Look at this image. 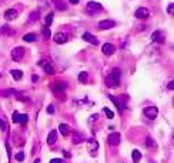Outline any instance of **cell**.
<instances>
[{"label": "cell", "instance_id": "obj_1", "mask_svg": "<svg viewBox=\"0 0 174 163\" xmlns=\"http://www.w3.org/2000/svg\"><path fill=\"white\" fill-rule=\"evenodd\" d=\"M143 112H144V115H146L150 121H154L157 118V115H158V108H157V106H146Z\"/></svg>", "mask_w": 174, "mask_h": 163}, {"label": "cell", "instance_id": "obj_2", "mask_svg": "<svg viewBox=\"0 0 174 163\" xmlns=\"http://www.w3.org/2000/svg\"><path fill=\"white\" fill-rule=\"evenodd\" d=\"M12 60L13 61H16V63H19L21 58H23V55H24V48L23 47H16L14 50H12Z\"/></svg>", "mask_w": 174, "mask_h": 163}, {"label": "cell", "instance_id": "obj_3", "mask_svg": "<svg viewBox=\"0 0 174 163\" xmlns=\"http://www.w3.org/2000/svg\"><path fill=\"white\" fill-rule=\"evenodd\" d=\"M87 10L90 13H100L103 10V6L100 3H97V1H88L87 3Z\"/></svg>", "mask_w": 174, "mask_h": 163}, {"label": "cell", "instance_id": "obj_4", "mask_svg": "<svg viewBox=\"0 0 174 163\" xmlns=\"http://www.w3.org/2000/svg\"><path fill=\"white\" fill-rule=\"evenodd\" d=\"M107 140H108V145H111V146H117V145L120 143V133H119V132H113V133H110L108 138H107Z\"/></svg>", "mask_w": 174, "mask_h": 163}, {"label": "cell", "instance_id": "obj_5", "mask_svg": "<svg viewBox=\"0 0 174 163\" xmlns=\"http://www.w3.org/2000/svg\"><path fill=\"white\" fill-rule=\"evenodd\" d=\"M134 16L137 17V18H147V17L150 16V10L148 9H146V7H140L136 10V13H134Z\"/></svg>", "mask_w": 174, "mask_h": 163}, {"label": "cell", "instance_id": "obj_6", "mask_svg": "<svg viewBox=\"0 0 174 163\" xmlns=\"http://www.w3.org/2000/svg\"><path fill=\"white\" fill-rule=\"evenodd\" d=\"M27 115L26 114H19V112H13V122L16 123H26L27 122Z\"/></svg>", "mask_w": 174, "mask_h": 163}, {"label": "cell", "instance_id": "obj_7", "mask_svg": "<svg viewBox=\"0 0 174 163\" xmlns=\"http://www.w3.org/2000/svg\"><path fill=\"white\" fill-rule=\"evenodd\" d=\"M114 26H116V21H113V20H103L99 23L100 30H108V29H113Z\"/></svg>", "mask_w": 174, "mask_h": 163}, {"label": "cell", "instance_id": "obj_8", "mask_svg": "<svg viewBox=\"0 0 174 163\" xmlns=\"http://www.w3.org/2000/svg\"><path fill=\"white\" fill-rule=\"evenodd\" d=\"M108 98H110V101H113V102H114V104L119 106V111L122 112L123 109H124V106H126V104H124V99H126V97L123 95L122 99H120V98H116V97H113V95H110Z\"/></svg>", "mask_w": 174, "mask_h": 163}, {"label": "cell", "instance_id": "obj_9", "mask_svg": "<svg viewBox=\"0 0 174 163\" xmlns=\"http://www.w3.org/2000/svg\"><path fill=\"white\" fill-rule=\"evenodd\" d=\"M83 38L86 40L87 43H91L93 46H97V44H99L97 37H96V35H93L91 33H84V34H83Z\"/></svg>", "mask_w": 174, "mask_h": 163}, {"label": "cell", "instance_id": "obj_10", "mask_svg": "<svg viewBox=\"0 0 174 163\" xmlns=\"http://www.w3.org/2000/svg\"><path fill=\"white\" fill-rule=\"evenodd\" d=\"M119 81H120V80L114 78L113 75H108V77L106 78V85H107L108 88H116V87L119 85Z\"/></svg>", "mask_w": 174, "mask_h": 163}, {"label": "cell", "instance_id": "obj_11", "mask_svg": "<svg viewBox=\"0 0 174 163\" xmlns=\"http://www.w3.org/2000/svg\"><path fill=\"white\" fill-rule=\"evenodd\" d=\"M54 41L57 44H64V43H67V35L64 33H56L54 34Z\"/></svg>", "mask_w": 174, "mask_h": 163}, {"label": "cell", "instance_id": "obj_12", "mask_svg": "<svg viewBox=\"0 0 174 163\" xmlns=\"http://www.w3.org/2000/svg\"><path fill=\"white\" fill-rule=\"evenodd\" d=\"M103 54H106V55H111V54H114V51H116V48H114V46L113 44H110V43H106V44H103Z\"/></svg>", "mask_w": 174, "mask_h": 163}, {"label": "cell", "instance_id": "obj_13", "mask_svg": "<svg viewBox=\"0 0 174 163\" xmlns=\"http://www.w3.org/2000/svg\"><path fill=\"white\" fill-rule=\"evenodd\" d=\"M39 64H40V65H41V67H43V70H44V71H46V72H47L49 75H53V74H54V68H53V67H52V65H50V64H49L47 61H44V60H41V61H40Z\"/></svg>", "mask_w": 174, "mask_h": 163}, {"label": "cell", "instance_id": "obj_14", "mask_svg": "<svg viewBox=\"0 0 174 163\" xmlns=\"http://www.w3.org/2000/svg\"><path fill=\"white\" fill-rule=\"evenodd\" d=\"M151 38H153V41H156V43H163V41H164V33L157 30V31L153 33Z\"/></svg>", "mask_w": 174, "mask_h": 163}, {"label": "cell", "instance_id": "obj_15", "mask_svg": "<svg viewBox=\"0 0 174 163\" xmlns=\"http://www.w3.org/2000/svg\"><path fill=\"white\" fill-rule=\"evenodd\" d=\"M16 17H17V12L14 9H7L4 12V18L6 20H14Z\"/></svg>", "mask_w": 174, "mask_h": 163}, {"label": "cell", "instance_id": "obj_16", "mask_svg": "<svg viewBox=\"0 0 174 163\" xmlns=\"http://www.w3.org/2000/svg\"><path fill=\"white\" fill-rule=\"evenodd\" d=\"M59 130H60V133H61L63 136H69V133H70L69 125H66V123H60V125H59Z\"/></svg>", "mask_w": 174, "mask_h": 163}, {"label": "cell", "instance_id": "obj_17", "mask_svg": "<svg viewBox=\"0 0 174 163\" xmlns=\"http://www.w3.org/2000/svg\"><path fill=\"white\" fill-rule=\"evenodd\" d=\"M56 140H57V130H52V132L49 133V136H47V143H49V145H53Z\"/></svg>", "mask_w": 174, "mask_h": 163}, {"label": "cell", "instance_id": "obj_18", "mask_svg": "<svg viewBox=\"0 0 174 163\" xmlns=\"http://www.w3.org/2000/svg\"><path fill=\"white\" fill-rule=\"evenodd\" d=\"M23 40L26 41V43H33L37 40V35H36L35 33H29V34H26L24 37H23Z\"/></svg>", "mask_w": 174, "mask_h": 163}, {"label": "cell", "instance_id": "obj_19", "mask_svg": "<svg viewBox=\"0 0 174 163\" xmlns=\"http://www.w3.org/2000/svg\"><path fill=\"white\" fill-rule=\"evenodd\" d=\"M10 74H12V77H13L16 81H19V80L23 77V71H20V70H12Z\"/></svg>", "mask_w": 174, "mask_h": 163}, {"label": "cell", "instance_id": "obj_20", "mask_svg": "<svg viewBox=\"0 0 174 163\" xmlns=\"http://www.w3.org/2000/svg\"><path fill=\"white\" fill-rule=\"evenodd\" d=\"M131 158H133V162L134 163H139L140 159H141V152H140V150H133Z\"/></svg>", "mask_w": 174, "mask_h": 163}, {"label": "cell", "instance_id": "obj_21", "mask_svg": "<svg viewBox=\"0 0 174 163\" xmlns=\"http://www.w3.org/2000/svg\"><path fill=\"white\" fill-rule=\"evenodd\" d=\"M54 88H56V91H64L67 88V84L66 82H56Z\"/></svg>", "mask_w": 174, "mask_h": 163}, {"label": "cell", "instance_id": "obj_22", "mask_svg": "<svg viewBox=\"0 0 174 163\" xmlns=\"http://www.w3.org/2000/svg\"><path fill=\"white\" fill-rule=\"evenodd\" d=\"M12 94L17 95V91H14V89H4V91H0V95H1V97H9V95H12Z\"/></svg>", "mask_w": 174, "mask_h": 163}, {"label": "cell", "instance_id": "obj_23", "mask_svg": "<svg viewBox=\"0 0 174 163\" xmlns=\"http://www.w3.org/2000/svg\"><path fill=\"white\" fill-rule=\"evenodd\" d=\"M87 80H88V74H87L86 71H83V72H80V74H79V81H80V82L86 84Z\"/></svg>", "mask_w": 174, "mask_h": 163}, {"label": "cell", "instance_id": "obj_24", "mask_svg": "<svg viewBox=\"0 0 174 163\" xmlns=\"http://www.w3.org/2000/svg\"><path fill=\"white\" fill-rule=\"evenodd\" d=\"M103 112L107 115V118H108V119H113V118H114V112H111L108 108H103Z\"/></svg>", "mask_w": 174, "mask_h": 163}, {"label": "cell", "instance_id": "obj_25", "mask_svg": "<svg viewBox=\"0 0 174 163\" xmlns=\"http://www.w3.org/2000/svg\"><path fill=\"white\" fill-rule=\"evenodd\" d=\"M52 23H53V14L50 13V14H47L46 18H44V24H46V26H50Z\"/></svg>", "mask_w": 174, "mask_h": 163}, {"label": "cell", "instance_id": "obj_26", "mask_svg": "<svg viewBox=\"0 0 174 163\" xmlns=\"http://www.w3.org/2000/svg\"><path fill=\"white\" fill-rule=\"evenodd\" d=\"M120 72H122V71H120L119 68H116V70H113V71H111V75H113L114 78H117V80H120Z\"/></svg>", "mask_w": 174, "mask_h": 163}, {"label": "cell", "instance_id": "obj_27", "mask_svg": "<svg viewBox=\"0 0 174 163\" xmlns=\"http://www.w3.org/2000/svg\"><path fill=\"white\" fill-rule=\"evenodd\" d=\"M14 158H16L17 162H21V160H24V153H23V152H17Z\"/></svg>", "mask_w": 174, "mask_h": 163}, {"label": "cell", "instance_id": "obj_28", "mask_svg": "<svg viewBox=\"0 0 174 163\" xmlns=\"http://www.w3.org/2000/svg\"><path fill=\"white\" fill-rule=\"evenodd\" d=\"M146 145L150 147H156V143H154V140L151 139V138H147V142H146Z\"/></svg>", "mask_w": 174, "mask_h": 163}, {"label": "cell", "instance_id": "obj_29", "mask_svg": "<svg viewBox=\"0 0 174 163\" xmlns=\"http://www.w3.org/2000/svg\"><path fill=\"white\" fill-rule=\"evenodd\" d=\"M37 18H39V12L36 10V12H33V13L30 14V18H29V20H30V21H33V20H37Z\"/></svg>", "mask_w": 174, "mask_h": 163}, {"label": "cell", "instance_id": "obj_30", "mask_svg": "<svg viewBox=\"0 0 174 163\" xmlns=\"http://www.w3.org/2000/svg\"><path fill=\"white\" fill-rule=\"evenodd\" d=\"M56 7H57L59 10H64V9H66V6H64L60 0H59V1H56Z\"/></svg>", "mask_w": 174, "mask_h": 163}, {"label": "cell", "instance_id": "obj_31", "mask_svg": "<svg viewBox=\"0 0 174 163\" xmlns=\"http://www.w3.org/2000/svg\"><path fill=\"white\" fill-rule=\"evenodd\" d=\"M1 33H3V34H12V30H10L7 26H3V27H1Z\"/></svg>", "mask_w": 174, "mask_h": 163}, {"label": "cell", "instance_id": "obj_32", "mask_svg": "<svg viewBox=\"0 0 174 163\" xmlns=\"http://www.w3.org/2000/svg\"><path fill=\"white\" fill-rule=\"evenodd\" d=\"M43 35L47 38V37H50V30H49V27H44L43 29Z\"/></svg>", "mask_w": 174, "mask_h": 163}, {"label": "cell", "instance_id": "obj_33", "mask_svg": "<svg viewBox=\"0 0 174 163\" xmlns=\"http://www.w3.org/2000/svg\"><path fill=\"white\" fill-rule=\"evenodd\" d=\"M0 128H1V130H6V129H7V125L4 123V121H3L1 118H0Z\"/></svg>", "mask_w": 174, "mask_h": 163}, {"label": "cell", "instance_id": "obj_34", "mask_svg": "<svg viewBox=\"0 0 174 163\" xmlns=\"http://www.w3.org/2000/svg\"><path fill=\"white\" fill-rule=\"evenodd\" d=\"M167 12L173 14V12H174V4H173V3H171V4H168V7H167Z\"/></svg>", "mask_w": 174, "mask_h": 163}, {"label": "cell", "instance_id": "obj_35", "mask_svg": "<svg viewBox=\"0 0 174 163\" xmlns=\"http://www.w3.org/2000/svg\"><path fill=\"white\" fill-rule=\"evenodd\" d=\"M47 112H49V114H54V106H53V105H49V106H47Z\"/></svg>", "mask_w": 174, "mask_h": 163}, {"label": "cell", "instance_id": "obj_36", "mask_svg": "<svg viewBox=\"0 0 174 163\" xmlns=\"http://www.w3.org/2000/svg\"><path fill=\"white\" fill-rule=\"evenodd\" d=\"M50 163H64V160L63 159H52Z\"/></svg>", "mask_w": 174, "mask_h": 163}, {"label": "cell", "instance_id": "obj_37", "mask_svg": "<svg viewBox=\"0 0 174 163\" xmlns=\"http://www.w3.org/2000/svg\"><path fill=\"white\" fill-rule=\"evenodd\" d=\"M167 88H168L170 91H173V89H174V81H170V82H168V85H167Z\"/></svg>", "mask_w": 174, "mask_h": 163}, {"label": "cell", "instance_id": "obj_38", "mask_svg": "<svg viewBox=\"0 0 174 163\" xmlns=\"http://www.w3.org/2000/svg\"><path fill=\"white\" fill-rule=\"evenodd\" d=\"M37 80H39V77H37V75H32V81H33V82H36Z\"/></svg>", "mask_w": 174, "mask_h": 163}, {"label": "cell", "instance_id": "obj_39", "mask_svg": "<svg viewBox=\"0 0 174 163\" xmlns=\"http://www.w3.org/2000/svg\"><path fill=\"white\" fill-rule=\"evenodd\" d=\"M69 1L71 3V4H77V3H79L80 0H69Z\"/></svg>", "mask_w": 174, "mask_h": 163}, {"label": "cell", "instance_id": "obj_40", "mask_svg": "<svg viewBox=\"0 0 174 163\" xmlns=\"http://www.w3.org/2000/svg\"><path fill=\"white\" fill-rule=\"evenodd\" d=\"M35 163H40V160H39V159H37V160H36V162Z\"/></svg>", "mask_w": 174, "mask_h": 163}]
</instances>
